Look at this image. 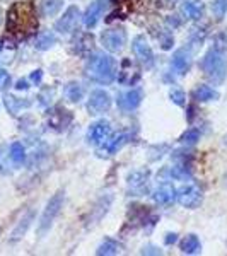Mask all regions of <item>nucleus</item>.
I'll return each instance as SVG.
<instances>
[{
	"label": "nucleus",
	"mask_w": 227,
	"mask_h": 256,
	"mask_svg": "<svg viewBox=\"0 0 227 256\" xmlns=\"http://www.w3.org/2000/svg\"><path fill=\"white\" fill-rule=\"evenodd\" d=\"M6 28L10 34L19 38L34 32L38 28V19H36V9L32 2H16L7 12Z\"/></svg>",
	"instance_id": "obj_1"
},
{
	"label": "nucleus",
	"mask_w": 227,
	"mask_h": 256,
	"mask_svg": "<svg viewBox=\"0 0 227 256\" xmlns=\"http://www.w3.org/2000/svg\"><path fill=\"white\" fill-rule=\"evenodd\" d=\"M116 60L104 52H96L86 62V76L98 84H111L116 79Z\"/></svg>",
	"instance_id": "obj_2"
},
{
	"label": "nucleus",
	"mask_w": 227,
	"mask_h": 256,
	"mask_svg": "<svg viewBox=\"0 0 227 256\" xmlns=\"http://www.w3.org/2000/svg\"><path fill=\"white\" fill-rule=\"evenodd\" d=\"M200 67L204 70L205 77L214 82V84H222L227 76V58H226V53L224 48L218 46H212L205 53V56L200 62Z\"/></svg>",
	"instance_id": "obj_3"
},
{
	"label": "nucleus",
	"mask_w": 227,
	"mask_h": 256,
	"mask_svg": "<svg viewBox=\"0 0 227 256\" xmlns=\"http://www.w3.org/2000/svg\"><path fill=\"white\" fill-rule=\"evenodd\" d=\"M64 198L65 193L64 192H56L55 195L50 198V202L46 204V207L43 210V216L40 218V232H46V230L52 227L53 220L56 218V216L60 214L62 207H64Z\"/></svg>",
	"instance_id": "obj_4"
},
{
	"label": "nucleus",
	"mask_w": 227,
	"mask_h": 256,
	"mask_svg": "<svg viewBox=\"0 0 227 256\" xmlns=\"http://www.w3.org/2000/svg\"><path fill=\"white\" fill-rule=\"evenodd\" d=\"M101 44L111 53H118L126 44V31L123 28H111L101 34Z\"/></svg>",
	"instance_id": "obj_5"
},
{
	"label": "nucleus",
	"mask_w": 227,
	"mask_h": 256,
	"mask_svg": "<svg viewBox=\"0 0 227 256\" xmlns=\"http://www.w3.org/2000/svg\"><path fill=\"white\" fill-rule=\"evenodd\" d=\"M148 180H150V172L147 169H138V171H132L126 176V186L128 193L134 196H142L148 190Z\"/></svg>",
	"instance_id": "obj_6"
},
{
	"label": "nucleus",
	"mask_w": 227,
	"mask_h": 256,
	"mask_svg": "<svg viewBox=\"0 0 227 256\" xmlns=\"http://www.w3.org/2000/svg\"><path fill=\"white\" fill-rule=\"evenodd\" d=\"M111 108V96L104 89H96L88 99V110L90 114H102Z\"/></svg>",
	"instance_id": "obj_7"
},
{
	"label": "nucleus",
	"mask_w": 227,
	"mask_h": 256,
	"mask_svg": "<svg viewBox=\"0 0 227 256\" xmlns=\"http://www.w3.org/2000/svg\"><path fill=\"white\" fill-rule=\"evenodd\" d=\"M176 198L181 207L195 208L202 200V192L195 184H183L178 192H176Z\"/></svg>",
	"instance_id": "obj_8"
},
{
	"label": "nucleus",
	"mask_w": 227,
	"mask_h": 256,
	"mask_svg": "<svg viewBox=\"0 0 227 256\" xmlns=\"http://www.w3.org/2000/svg\"><path fill=\"white\" fill-rule=\"evenodd\" d=\"M80 18V10L79 7L76 6H70L67 10L64 12V16L55 22V30L60 32V34H68L76 30L77 26V20Z\"/></svg>",
	"instance_id": "obj_9"
},
{
	"label": "nucleus",
	"mask_w": 227,
	"mask_h": 256,
	"mask_svg": "<svg viewBox=\"0 0 227 256\" xmlns=\"http://www.w3.org/2000/svg\"><path fill=\"white\" fill-rule=\"evenodd\" d=\"M132 48H134L137 58L142 62L146 67H152V65H154V52H152V46L148 44L146 36L144 34L135 36L134 43H132Z\"/></svg>",
	"instance_id": "obj_10"
},
{
	"label": "nucleus",
	"mask_w": 227,
	"mask_h": 256,
	"mask_svg": "<svg viewBox=\"0 0 227 256\" xmlns=\"http://www.w3.org/2000/svg\"><path fill=\"white\" fill-rule=\"evenodd\" d=\"M110 135H111V126L108 122H104V120H99V122L92 123L88 130V140L90 144H94V146L104 144Z\"/></svg>",
	"instance_id": "obj_11"
},
{
	"label": "nucleus",
	"mask_w": 227,
	"mask_h": 256,
	"mask_svg": "<svg viewBox=\"0 0 227 256\" xmlns=\"http://www.w3.org/2000/svg\"><path fill=\"white\" fill-rule=\"evenodd\" d=\"M171 68L174 70L178 76H186L192 68V53L186 48H180L172 53L171 58Z\"/></svg>",
	"instance_id": "obj_12"
},
{
	"label": "nucleus",
	"mask_w": 227,
	"mask_h": 256,
	"mask_svg": "<svg viewBox=\"0 0 227 256\" xmlns=\"http://www.w3.org/2000/svg\"><path fill=\"white\" fill-rule=\"evenodd\" d=\"M144 99V90L142 89H130L126 92H122L118 96V106L123 111H134L142 104Z\"/></svg>",
	"instance_id": "obj_13"
},
{
	"label": "nucleus",
	"mask_w": 227,
	"mask_h": 256,
	"mask_svg": "<svg viewBox=\"0 0 227 256\" xmlns=\"http://www.w3.org/2000/svg\"><path fill=\"white\" fill-rule=\"evenodd\" d=\"M106 6H108V0H94L92 4L86 9L84 16H82V22H84L86 28H94L101 19L102 12H104Z\"/></svg>",
	"instance_id": "obj_14"
},
{
	"label": "nucleus",
	"mask_w": 227,
	"mask_h": 256,
	"mask_svg": "<svg viewBox=\"0 0 227 256\" xmlns=\"http://www.w3.org/2000/svg\"><path fill=\"white\" fill-rule=\"evenodd\" d=\"M130 135L128 134H118V135H113V137H108L104 144H102V148L99 152H101V156H113L116 154V152L125 146L126 142H128Z\"/></svg>",
	"instance_id": "obj_15"
},
{
	"label": "nucleus",
	"mask_w": 227,
	"mask_h": 256,
	"mask_svg": "<svg viewBox=\"0 0 227 256\" xmlns=\"http://www.w3.org/2000/svg\"><path fill=\"white\" fill-rule=\"evenodd\" d=\"M181 12H183L188 19L198 20L204 18L205 4L202 2V0H183V4H181Z\"/></svg>",
	"instance_id": "obj_16"
},
{
	"label": "nucleus",
	"mask_w": 227,
	"mask_h": 256,
	"mask_svg": "<svg viewBox=\"0 0 227 256\" xmlns=\"http://www.w3.org/2000/svg\"><path fill=\"white\" fill-rule=\"evenodd\" d=\"M176 198V190L171 186V184L164 183L160 184V186H158L154 190V193H152V200L156 202V204L159 205H169L172 204Z\"/></svg>",
	"instance_id": "obj_17"
},
{
	"label": "nucleus",
	"mask_w": 227,
	"mask_h": 256,
	"mask_svg": "<svg viewBox=\"0 0 227 256\" xmlns=\"http://www.w3.org/2000/svg\"><path fill=\"white\" fill-rule=\"evenodd\" d=\"M4 104H6L7 111H9L10 114H19L22 110L30 108L31 106V101H28V99H20V98H16V96H10V94H7L6 98H4Z\"/></svg>",
	"instance_id": "obj_18"
},
{
	"label": "nucleus",
	"mask_w": 227,
	"mask_h": 256,
	"mask_svg": "<svg viewBox=\"0 0 227 256\" xmlns=\"http://www.w3.org/2000/svg\"><path fill=\"white\" fill-rule=\"evenodd\" d=\"M193 99L200 102H208V101H216L218 99V92L216 89H212L210 86H198V88L193 90Z\"/></svg>",
	"instance_id": "obj_19"
},
{
	"label": "nucleus",
	"mask_w": 227,
	"mask_h": 256,
	"mask_svg": "<svg viewBox=\"0 0 227 256\" xmlns=\"http://www.w3.org/2000/svg\"><path fill=\"white\" fill-rule=\"evenodd\" d=\"M111 202H113V196H111V195L102 196L101 200H99L98 204H96V207H94L92 210H90V217H89V220H94V222L101 220L102 216H104V214L108 212V208H110Z\"/></svg>",
	"instance_id": "obj_20"
},
{
	"label": "nucleus",
	"mask_w": 227,
	"mask_h": 256,
	"mask_svg": "<svg viewBox=\"0 0 227 256\" xmlns=\"http://www.w3.org/2000/svg\"><path fill=\"white\" fill-rule=\"evenodd\" d=\"M126 76L128 77V84H134V82H137L140 79V72L138 68L135 67V64L132 60H123L122 64V70H120V80L123 82V79H125Z\"/></svg>",
	"instance_id": "obj_21"
},
{
	"label": "nucleus",
	"mask_w": 227,
	"mask_h": 256,
	"mask_svg": "<svg viewBox=\"0 0 227 256\" xmlns=\"http://www.w3.org/2000/svg\"><path fill=\"white\" fill-rule=\"evenodd\" d=\"M202 250V244H200V239H198L195 234H190L181 241V251L184 254H196L200 253Z\"/></svg>",
	"instance_id": "obj_22"
},
{
	"label": "nucleus",
	"mask_w": 227,
	"mask_h": 256,
	"mask_svg": "<svg viewBox=\"0 0 227 256\" xmlns=\"http://www.w3.org/2000/svg\"><path fill=\"white\" fill-rule=\"evenodd\" d=\"M32 217H34V214H32V210H31V212H28L26 216L20 218V222L18 224V227H16V229L12 230L10 241H19V239L22 238L24 234H26V230H28V227H30V224H31Z\"/></svg>",
	"instance_id": "obj_23"
},
{
	"label": "nucleus",
	"mask_w": 227,
	"mask_h": 256,
	"mask_svg": "<svg viewBox=\"0 0 227 256\" xmlns=\"http://www.w3.org/2000/svg\"><path fill=\"white\" fill-rule=\"evenodd\" d=\"M65 96H67L68 101L72 102H79L82 98H84V88L79 84V82H68L65 86Z\"/></svg>",
	"instance_id": "obj_24"
},
{
	"label": "nucleus",
	"mask_w": 227,
	"mask_h": 256,
	"mask_svg": "<svg viewBox=\"0 0 227 256\" xmlns=\"http://www.w3.org/2000/svg\"><path fill=\"white\" fill-rule=\"evenodd\" d=\"M9 158L12 162L16 164V166H20V164H24V160H26V148L20 142H14L10 146V150H9Z\"/></svg>",
	"instance_id": "obj_25"
},
{
	"label": "nucleus",
	"mask_w": 227,
	"mask_h": 256,
	"mask_svg": "<svg viewBox=\"0 0 227 256\" xmlns=\"http://www.w3.org/2000/svg\"><path fill=\"white\" fill-rule=\"evenodd\" d=\"M120 253V244L114 239H106V241H102L99 248L96 250V254L99 256H111V254H118Z\"/></svg>",
	"instance_id": "obj_26"
},
{
	"label": "nucleus",
	"mask_w": 227,
	"mask_h": 256,
	"mask_svg": "<svg viewBox=\"0 0 227 256\" xmlns=\"http://www.w3.org/2000/svg\"><path fill=\"white\" fill-rule=\"evenodd\" d=\"M62 6H64V0H43L41 2V12H43V16H56L62 9Z\"/></svg>",
	"instance_id": "obj_27"
},
{
	"label": "nucleus",
	"mask_w": 227,
	"mask_h": 256,
	"mask_svg": "<svg viewBox=\"0 0 227 256\" xmlns=\"http://www.w3.org/2000/svg\"><path fill=\"white\" fill-rule=\"evenodd\" d=\"M53 44H56V36L53 34V32H43V34L38 36L34 46H36V50H41V52H44V50L52 48Z\"/></svg>",
	"instance_id": "obj_28"
},
{
	"label": "nucleus",
	"mask_w": 227,
	"mask_h": 256,
	"mask_svg": "<svg viewBox=\"0 0 227 256\" xmlns=\"http://www.w3.org/2000/svg\"><path fill=\"white\" fill-rule=\"evenodd\" d=\"M164 174L172 178V180H186L190 178V171L186 169V166H172V168H168L166 171H164Z\"/></svg>",
	"instance_id": "obj_29"
},
{
	"label": "nucleus",
	"mask_w": 227,
	"mask_h": 256,
	"mask_svg": "<svg viewBox=\"0 0 227 256\" xmlns=\"http://www.w3.org/2000/svg\"><path fill=\"white\" fill-rule=\"evenodd\" d=\"M180 140H181V144H184V146H195L198 140H200V132H198L196 128H190V130H186L183 135H181Z\"/></svg>",
	"instance_id": "obj_30"
},
{
	"label": "nucleus",
	"mask_w": 227,
	"mask_h": 256,
	"mask_svg": "<svg viewBox=\"0 0 227 256\" xmlns=\"http://www.w3.org/2000/svg\"><path fill=\"white\" fill-rule=\"evenodd\" d=\"M212 12L216 14L217 19H224L227 16V0H214Z\"/></svg>",
	"instance_id": "obj_31"
},
{
	"label": "nucleus",
	"mask_w": 227,
	"mask_h": 256,
	"mask_svg": "<svg viewBox=\"0 0 227 256\" xmlns=\"http://www.w3.org/2000/svg\"><path fill=\"white\" fill-rule=\"evenodd\" d=\"M156 36H158V40L160 43V48H162V50H169V48H172V44H174V38H172L168 31H162V32H159V34H156Z\"/></svg>",
	"instance_id": "obj_32"
},
{
	"label": "nucleus",
	"mask_w": 227,
	"mask_h": 256,
	"mask_svg": "<svg viewBox=\"0 0 227 256\" xmlns=\"http://www.w3.org/2000/svg\"><path fill=\"white\" fill-rule=\"evenodd\" d=\"M169 98L178 106H184V102H186V96H184V92L181 89H172L171 92H169Z\"/></svg>",
	"instance_id": "obj_33"
},
{
	"label": "nucleus",
	"mask_w": 227,
	"mask_h": 256,
	"mask_svg": "<svg viewBox=\"0 0 227 256\" xmlns=\"http://www.w3.org/2000/svg\"><path fill=\"white\" fill-rule=\"evenodd\" d=\"M10 82H12V79H10L9 72L0 68V90H6L10 86Z\"/></svg>",
	"instance_id": "obj_34"
},
{
	"label": "nucleus",
	"mask_w": 227,
	"mask_h": 256,
	"mask_svg": "<svg viewBox=\"0 0 227 256\" xmlns=\"http://www.w3.org/2000/svg\"><path fill=\"white\" fill-rule=\"evenodd\" d=\"M53 94H55V90H53V89H44L43 92L40 94V102L43 106L50 104V102H52V99H53Z\"/></svg>",
	"instance_id": "obj_35"
},
{
	"label": "nucleus",
	"mask_w": 227,
	"mask_h": 256,
	"mask_svg": "<svg viewBox=\"0 0 227 256\" xmlns=\"http://www.w3.org/2000/svg\"><path fill=\"white\" fill-rule=\"evenodd\" d=\"M41 79H43V70H34L30 77V80L32 82V84H40Z\"/></svg>",
	"instance_id": "obj_36"
},
{
	"label": "nucleus",
	"mask_w": 227,
	"mask_h": 256,
	"mask_svg": "<svg viewBox=\"0 0 227 256\" xmlns=\"http://www.w3.org/2000/svg\"><path fill=\"white\" fill-rule=\"evenodd\" d=\"M142 254H162V251L156 246H146L142 250Z\"/></svg>",
	"instance_id": "obj_37"
},
{
	"label": "nucleus",
	"mask_w": 227,
	"mask_h": 256,
	"mask_svg": "<svg viewBox=\"0 0 227 256\" xmlns=\"http://www.w3.org/2000/svg\"><path fill=\"white\" fill-rule=\"evenodd\" d=\"M176 239H178V234L169 232V234H166V239H164V241H166V244H172V242H176Z\"/></svg>",
	"instance_id": "obj_38"
},
{
	"label": "nucleus",
	"mask_w": 227,
	"mask_h": 256,
	"mask_svg": "<svg viewBox=\"0 0 227 256\" xmlns=\"http://www.w3.org/2000/svg\"><path fill=\"white\" fill-rule=\"evenodd\" d=\"M28 88H30V86H28V80H24V79L18 80V84H16V89H19V90L28 89Z\"/></svg>",
	"instance_id": "obj_39"
},
{
	"label": "nucleus",
	"mask_w": 227,
	"mask_h": 256,
	"mask_svg": "<svg viewBox=\"0 0 227 256\" xmlns=\"http://www.w3.org/2000/svg\"><path fill=\"white\" fill-rule=\"evenodd\" d=\"M172 18H176V16H172ZM168 24L169 26H180V20L178 19H168Z\"/></svg>",
	"instance_id": "obj_40"
},
{
	"label": "nucleus",
	"mask_w": 227,
	"mask_h": 256,
	"mask_svg": "<svg viewBox=\"0 0 227 256\" xmlns=\"http://www.w3.org/2000/svg\"><path fill=\"white\" fill-rule=\"evenodd\" d=\"M0 152H2V147H0Z\"/></svg>",
	"instance_id": "obj_41"
},
{
	"label": "nucleus",
	"mask_w": 227,
	"mask_h": 256,
	"mask_svg": "<svg viewBox=\"0 0 227 256\" xmlns=\"http://www.w3.org/2000/svg\"><path fill=\"white\" fill-rule=\"evenodd\" d=\"M226 142H227V137H226Z\"/></svg>",
	"instance_id": "obj_42"
}]
</instances>
